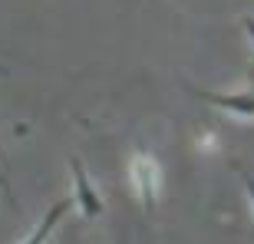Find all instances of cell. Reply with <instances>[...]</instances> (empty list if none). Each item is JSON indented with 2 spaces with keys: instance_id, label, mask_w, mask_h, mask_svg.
Wrapping results in <instances>:
<instances>
[{
  "instance_id": "obj_1",
  "label": "cell",
  "mask_w": 254,
  "mask_h": 244,
  "mask_svg": "<svg viewBox=\"0 0 254 244\" xmlns=\"http://www.w3.org/2000/svg\"><path fill=\"white\" fill-rule=\"evenodd\" d=\"M69 172H73V185H76L73 198H76V205H79V211H83V218H89V221L99 218L103 215V198L96 195V188H93V182H89V175H86L83 162L69 159Z\"/></svg>"
},
{
  "instance_id": "obj_2",
  "label": "cell",
  "mask_w": 254,
  "mask_h": 244,
  "mask_svg": "<svg viewBox=\"0 0 254 244\" xmlns=\"http://www.w3.org/2000/svg\"><path fill=\"white\" fill-rule=\"evenodd\" d=\"M132 182L139 188L145 211H152V208H155V191H159V165H155L149 155H139V159L132 162Z\"/></svg>"
},
{
  "instance_id": "obj_3",
  "label": "cell",
  "mask_w": 254,
  "mask_h": 244,
  "mask_svg": "<svg viewBox=\"0 0 254 244\" xmlns=\"http://www.w3.org/2000/svg\"><path fill=\"white\" fill-rule=\"evenodd\" d=\"M191 93L198 99H205V103L218 106V109H228V113L235 116H254V93H238V96H228V93H208V89H198V86H189Z\"/></svg>"
},
{
  "instance_id": "obj_4",
  "label": "cell",
  "mask_w": 254,
  "mask_h": 244,
  "mask_svg": "<svg viewBox=\"0 0 254 244\" xmlns=\"http://www.w3.org/2000/svg\"><path fill=\"white\" fill-rule=\"evenodd\" d=\"M69 208H73V198H63V201H57V205L50 208L47 215L40 218V225L33 228V235H30V238H27V241H23V244H47L50 231H53V228L60 225V218H63L66 211H69Z\"/></svg>"
},
{
  "instance_id": "obj_5",
  "label": "cell",
  "mask_w": 254,
  "mask_h": 244,
  "mask_svg": "<svg viewBox=\"0 0 254 244\" xmlns=\"http://www.w3.org/2000/svg\"><path fill=\"white\" fill-rule=\"evenodd\" d=\"M235 172L241 175V182H245V188H248V195H251V205H254V175L245 169V165H241V162H235Z\"/></svg>"
},
{
  "instance_id": "obj_6",
  "label": "cell",
  "mask_w": 254,
  "mask_h": 244,
  "mask_svg": "<svg viewBox=\"0 0 254 244\" xmlns=\"http://www.w3.org/2000/svg\"><path fill=\"white\" fill-rule=\"evenodd\" d=\"M0 191L7 195V201H10V205L17 208V198H13V191H10V182H7V175H3V169H0Z\"/></svg>"
},
{
  "instance_id": "obj_7",
  "label": "cell",
  "mask_w": 254,
  "mask_h": 244,
  "mask_svg": "<svg viewBox=\"0 0 254 244\" xmlns=\"http://www.w3.org/2000/svg\"><path fill=\"white\" fill-rule=\"evenodd\" d=\"M245 30H248V37H251V43H254V17H245Z\"/></svg>"
},
{
  "instance_id": "obj_8",
  "label": "cell",
  "mask_w": 254,
  "mask_h": 244,
  "mask_svg": "<svg viewBox=\"0 0 254 244\" xmlns=\"http://www.w3.org/2000/svg\"><path fill=\"white\" fill-rule=\"evenodd\" d=\"M0 76H7V66H0Z\"/></svg>"
}]
</instances>
